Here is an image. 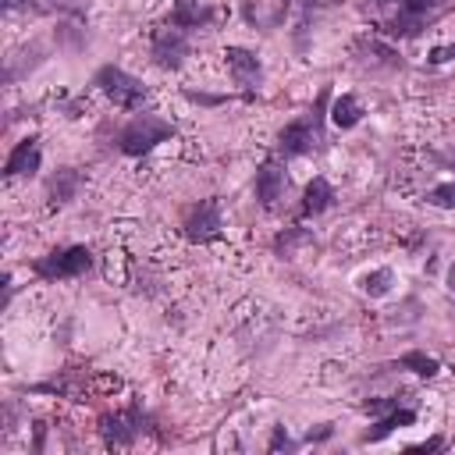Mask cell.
I'll return each instance as SVG.
<instances>
[{
  "instance_id": "7c38bea8",
  "label": "cell",
  "mask_w": 455,
  "mask_h": 455,
  "mask_svg": "<svg viewBox=\"0 0 455 455\" xmlns=\"http://www.w3.org/2000/svg\"><path fill=\"white\" fill-rule=\"evenodd\" d=\"M331 199H334L331 181H327V178H313V181L306 185L302 203H299V217H316V213H323V210L331 206Z\"/></svg>"
},
{
  "instance_id": "2e32d148",
  "label": "cell",
  "mask_w": 455,
  "mask_h": 455,
  "mask_svg": "<svg viewBox=\"0 0 455 455\" xmlns=\"http://www.w3.org/2000/svg\"><path fill=\"white\" fill-rule=\"evenodd\" d=\"M78 171L75 167H64V171H57L53 174V181H50V203L53 206H64V203H71L75 199V192H78Z\"/></svg>"
},
{
  "instance_id": "7402d4cb",
  "label": "cell",
  "mask_w": 455,
  "mask_h": 455,
  "mask_svg": "<svg viewBox=\"0 0 455 455\" xmlns=\"http://www.w3.org/2000/svg\"><path fill=\"white\" fill-rule=\"evenodd\" d=\"M451 57H455V43H444V46H434L427 60H430V64H444V60H451Z\"/></svg>"
},
{
  "instance_id": "5b68a950",
  "label": "cell",
  "mask_w": 455,
  "mask_h": 455,
  "mask_svg": "<svg viewBox=\"0 0 455 455\" xmlns=\"http://www.w3.org/2000/svg\"><path fill=\"white\" fill-rule=\"evenodd\" d=\"M92 267V252L85 245H64V249H53L50 256L36 259L32 270L46 281H64V277H82L85 270Z\"/></svg>"
},
{
  "instance_id": "5bb4252c",
  "label": "cell",
  "mask_w": 455,
  "mask_h": 455,
  "mask_svg": "<svg viewBox=\"0 0 455 455\" xmlns=\"http://www.w3.org/2000/svg\"><path fill=\"white\" fill-rule=\"evenodd\" d=\"M409 423H416V409H412V405H405V409H398V405H395V409H391V412H387L373 430H366V434H363V441H384L395 427H409Z\"/></svg>"
},
{
  "instance_id": "ac0fdd59",
  "label": "cell",
  "mask_w": 455,
  "mask_h": 455,
  "mask_svg": "<svg viewBox=\"0 0 455 455\" xmlns=\"http://www.w3.org/2000/svg\"><path fill=\"white\" fill-rule=\"evenodd\" d=\"M299 242H306V245H313V235H309V231H302V228H288L284 235H277V242H274V249H277L281 256H288V259H291V256H295V245H299Z\"/></svg>"
},
{
  "instance_id": "d4e9b609",
  "label": "cell",
  "mask_w": 455,
  "mask_h": 455,
  "mask_svg": "<svg viewBox=\"0 0 455 455\" xmlns=\"http://www.w3.org/2000/svg\"><path fill=\"white\" fill-rule=\"evenodd\" d=\"M448 288H455V263H451V270H448Z\"/></svg>"
},
{
  "instance_id": "4fadbf2b",
  "label": "cell",
  "mask_w": 455,
  "mask_h": 455,
  "mask_svg": "<svg viewBox=\"0 0 455 455\" xmlns=\"http://www.w3.org/2000/svg\"><path fill=\"white\" fill-rule=\"evenodd\" d=\"M206 21H213V11L199 0H178L171 11V25H178V28H199Z\"/></svg>"
},
{
  "instance_id": "52a82bcc",
  "label": "cell",
  "mask_w": 455,
  "mask_h": 455,
  "mask_svg": "<svg viewBox=\"0 0 455 455\" xmlns=\"http://www.w3.org/2000/svg\"><path fill=\"white\" fill-rule=\"evenodd\" d=\"M185 57H188L185 28H178V25L156 28V36H153V60H156L160 68L174 71V68H181V64H185Z\"/></svg>"
},
{
  "instance_id": "8992f818",
  "label": "cell",
  "mask_w": 455,
  "mask_h": 455,
  "mask_svg": "<svg viewBox=\"0 0 455 455\" xmlns=\"http://www.w3.org/2000/svg\"><path fill=\"white\" fill-rule=\"evenodd\" d=\"M142 427H146V416H142L139 405L121 409V412H110V416L100 419V434H103L107 448H128L142 434Z\"/></svg>"
},
{
  "instance_id": "8fae6325",
  "label": "cell",
  "mask_w": 455,
  "mask_h": 455,
  "mask_svg": "<svg viewBox=\"0 0 455 455\" xmlns=\"http://www.w3.org/2000/svg\"><path fill=\"white\" fill-rule=\"evenodd\" d=\"M39 160H43V153H39V139H36V135H28V139H21V142L11 149L7 164H4V174H7V178L36 174V171H39Z\"/></svg>"
},
{
  "instance_id": "3957f363",
  "label": "cell",
  "mask_w": 455,
  "mask_h": 455,
  "mask_svg": "<svg viewBox=\"0 0 455 455\" xmlns=\"http://www.w3.org/2000/svg\"><path fill=\"white\" fill-rule=\"evenodd\" d=\"M323 103H327V92L320 96L316 110H309L306 117H295L291 124H284V128L277 132V153H281V156H302V153H313V149L323 142V132H320Z\"/></svg>"
},
{
  "instance_id": "7a4b0ae2",
  "label": "cell",
  "mask_w": 455,
  "mask_h": 455,
  "mask_svg": "<svg viewBox=\"0 0 455 455\" xmlns=\"http://www.w3.org/2000/svg\"><path fill=\"white\" fill-rule=\"evenodd\" d=\"M167 139H174V124H171V121H164V117H156V114H139L135 121H128V124L121 128L117 149L128 153V156H142V153H149L156 142H167Z\"/></svg>"
},
{
  "instance_id": "d6986e66",
  "label": "cell",
  "mask_w": 455,
  "mask_h": 455,
  "mask_svg": "<svg viewBox=\"0 0 455 455\" xmlns=\"http://www.w3.org/2000/svg\"><path fill=\"white\" fill-rule=\"evenodd\" d=\"M391 281H395L391 270H373V274L363 277V291L373 295V299H377V295H387V291H391Z\"/></svg>"
},
{
  "instance_id": "6da1fadb",
  "label": "cell",
  "mask_w": 455,
  "mask_h": 455,
  "mask_svg": "<svg viewBox=\"0 0 455 455\" xmlns=\"http://www.w3.org/2000/svg\"><path fill=\"white\" fill-rule=\"evenodd\" d=\"M373 7H391V14L380 21L391 39L419 36L437 18V0H373Z\"/></svg>"
},
{
  "instance_id": "603a6c76",
  "label": "cell",
  "mask_w": 455,
  "mask_h": 455,
  "mask_svg": "<svg viewBox=\"0 0 455 455\" xmlns=\"http://www.w3.org/2000/svg\"><path fill=\"white\" fill-rule=\"evenodd\" d=\"M281 448H295V441L284 434V427H274V437H270V451H281Z\"/></svg>"
},
{
  "instance_id": "30bf717a",
  "label": "cell",
  "mask_w": 455,
  "mask_h": 455,
  "mask_svg": "<svg viewBox=\"0 0 455 455\" xmlns=\"http://www.w3.org/2000/svg\"><path fill=\"white\" fill-rule=\"evenodd\" d=\"M284 188H288V174H284V167H281L277 160H267V164L256 171V199H259L267 210H274L277 199L284 196Z\"/></svg>"
},
{
  "instance_id": "ffe728a7",
  "label": "cell",
  "mask_w": 455,
  "mask_h": 455,
  "mask_svg": "<svg viewBox=\"0 0 455 455\" xmlns=\"http://www.w3.org/2000/svg\"><path fill=\"white\" fill-rule=\"evenodd\" d=\"M427 203H430V206H441V210H455V181L434 185V188L427 192Z\"/></svg>"
},
{
  "instance_id": "9c48e42d",
  "label": "cell",
  "mask_w": 455,
  "mask_h": 455,
  "mask_svg": "<svg viewBox=\"0 0 455 455\" xmlns=\"http://www.w3.org/2000/svg\"><path fill=\"white\" fill-rule=\"evenodd\" d=\"M224 60H228V71H231V78L242 85V89H256L259 85V78H263V68H259V60H256V53H249L245 46H228L224 50Z\"/></svg>"
},
{
  "instance_id": "e0dca14e",
  "label": "cell",
  "mask_w": 455,
  "mask_h": 455,
  "mask_svg": "<svg viewBox=\"0 0 455 455\" xmlns=\"http://www.w3.org/2000/svg\"><path fill=\"white\" fill-rule=\"evenodd\" d=\"M398 366L402 370H412V373H419V377H437L441 373V363L434 359V355H427V352H405L402 359H398Z\"/></svg>"
},
{
  "instance_id": "277c9868",
  "label": "cell",
  "mask_w": 455,
  "mask_h": 455,
  "mask_svg": "<svg viewBox=\"0 0 455 455\" xmlns=\"http://www.w3.org/2000/svg\"><path fill=\"white\" fill-rule=\"evenodd\" d=\"M96 85H100L103 96H107L114 107H121V110H139V107L149 100V89H146L139 78H132L128 71L114 68V64H103V68L96 71Z\"/></svg>"
},
{
  "instance_id": "44dd1931",
  "label": "cell",
  "mask_w": 455,
  "mask_h": 455,
  "mask_svg": "<svg viewBox=\"0 0 455 455\" xmlns=\"http://www.w3.org/2000/svg\"><path fill=\"white\" fill-rule=\"evenodd\" d=\"M43 11H68V14H82L78 0H43Z\"/></svg>"
},
{
  "instance_id": "ba28073f",
  "label": "cell",
  "mask_w": 455,
  "mask_h": 455,
  "mask_svg": "<svg viewBox=\"0 0 455 455\" xmlns=\"http://www.w3.org/2000/svg\"><path fill=\"white\" fill-rule=\"evenodd\" d=\"M220 228H224V220H220V203L210 196V199H203L196 210H192V217L185 220V235H188V242H213L217 235H220Z\"/></svg>"
},
{
  "instance_id": "cb8c5ba5",
  "label": "cell",
  "mask_w": 455,
  "mask_h": 455,
  "mask_svg": "<svg viewBox=\"0 0 455 455\" xmlns=\"http://www.w3.org/2000/svg\"><path fill=\"white\" fill-rule=\"evenodd\" d=\"M441 448V437H430V441H423V444H412L409 451H437Z\"/></svg>"
},
{
  "instance_id": "9a60e30c",
  "label": "cell",
  "mask_w": 455,
  "mask_h": 455,
  "mask_svg": "<svg viewBox=\"0 0 455 455\" xmlns=\"http://www.w3.org/2000/svg\"><path fill=\"white\" fill-rule=\"evenodd\" d=\"M359 117H363V103H359L352 92H341V96L331 103V121H334L338 128H355Z\"/></svg>"
}]
</instances>
